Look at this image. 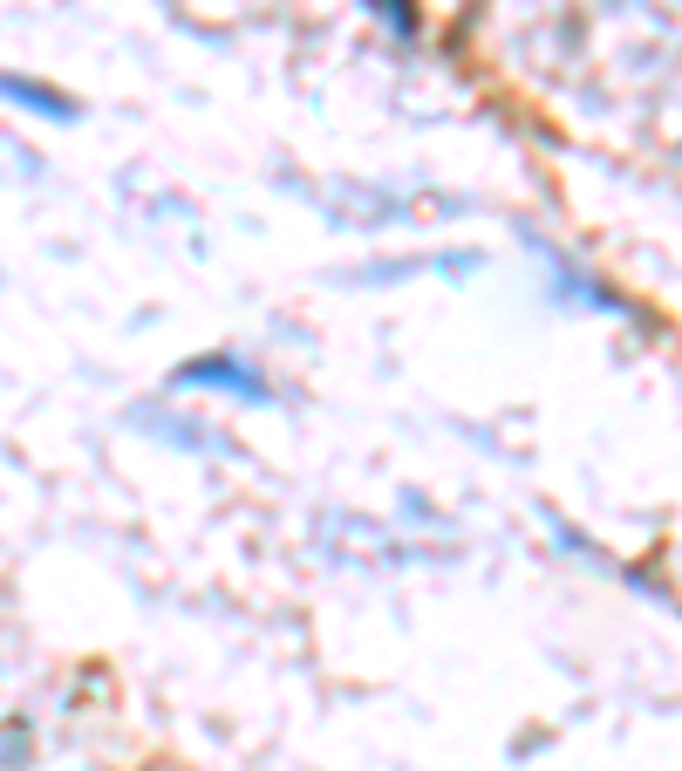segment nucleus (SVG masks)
<instances>
[{
  "instance_id": "obj_1",
  "label": "nucleus",
  "mask_w": 682,
  "mask_h": 771,
  "mask_svg": "<svg viewBox=\"0 0 682 771\" xmlns=\"http://www.w3.org/2000/svg\"><path fill=\"white\" fill-rule=\"evenodd\" d=\"M0 96H21V103H41V110H69L62 96H48V89H35V82H0Z\"/></svg>"
}]
</instances>
